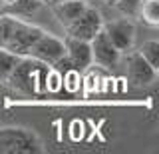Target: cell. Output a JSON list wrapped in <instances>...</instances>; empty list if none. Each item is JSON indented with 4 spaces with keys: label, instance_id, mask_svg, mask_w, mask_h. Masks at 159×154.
Listing matches in <instances>:
<instances>
[{
    "label": "cell",
    "instance_id": "13",
    "mask_svg": "<svg viewBox=\"0 0 159 154\" xmlns=\"http://www.w3.org/2000/svg\"><path fill=\"white\" fill-rule=\"evenodd\" d=\"M139 54H141L145 60L151 64L153 68H159V42L157 40H147V42H143L141 46H139Z\"/></svg>",
    "mask_w": 159,
    "mask_h": 154
},
{
    "label": "cell",
    "instance_id": "16",
    "mask_svg": "<svg viewBox=\"0 0 159 154\" xmlns=\"http://www.w3.org/2000/svg\"><path fill=\"white\" fill-rule=\"evenodd\" d=\"M99 2L107 4V6H116V4H117V0H99Z\"/></svg>",
    "mask_w": 159,
    "mask_h": 154
},
{
    "label": "cell",
    "instance_id": "8",
    "mask_svg": "<svg viewBox=\"0 0 159 154\" xmlns=\"http://www.w3.org/2000/svg\"><path fill=\"white\" fill-rule=\"evenodd\" d=\"M155 76L157 70L139 52L127 56V80L131 86H149L151 82H155Z\"/></svg>",
    "mask_w": 159,
    "mask_h": 154
},
{
    "label": "cell",
    "instance_id": "10",
    "mask_svg": "<svg viewBox=\"0 0 159 154\" xmlns=\"http://www.w3.org/2000/svg\"><path fill=\"white\" fill-rule=\"evenodd\" d=\"M88 8V0H62L54 4V14L64 28L72 24L76 18Z\"/></svg>",
    "mask_w": 159,
    "mask_h": 154
},
{
    "label": "cell",
    "instance_id": "3",
    "mask_svg": "<svg viewBox=\"0 0 159 154\" xmlns=\"http://www.w3.org/2000/svg\"><path fill=\"white\" fill-rule=\"evenodd\" d=\"M42 34H44V30L40 26H34V24H30V22H24L22 18L16 16L4 50L16 54V56H28L32 44L36 42Z\"/></svg>",
    "mask_w": 159,
    "mask_h": 154
},
{
    "label": "cell",
    "instance_id": "2",
    "mask_svg": "<svg viewBox=\"0 0 159 154\" xmlns=\"http://www.w3.org/2000/svg\"><path fill=\"white\" fill-rule=\"evenodd\" d=\"M42 152L40 138L28 128H0V154H38Z\"/></svg>",
    "mask_w": 159,
    "mask_h": 154
},
{
    "label": "cell",
    "instance_id": "7",
    "mask_svg": "<svg viewBox=\"0 0 159 154\" xmlns=\"http://www.w3.org/2000/svg\"><path fill=\"white\" fill-rule=\"evenodd\" d=\"M102 28H103V32L107 34V38L111 40V44L121 54L131 50L133 40H135V26H133L131 20H127V18L109 20V22H103Z\"/></svg>",
    "mask_w": 159,
    "mask_h": 154
},
{
    "label": "cell",
    "instance_id": "19",
    "mask_svg": "<svg viewBox=\"0 0 159 154\" xmlns=\"http://www.w3.org/2000/svg\"><path fill=\"white\" fill-rule=\"evenodd\" d=\"M40 2H48V0H40Z\"/></svg>",
    "mask_w": 159,
    "mask_h": 154
},
{
    "label": "cell",
    "instance_id": "5",
    "mask_svg": "<svg viewBox=\"0 0 159 154\" xmlns=\"http://www.w3.org/2000/svg\"><path fill=\"white\" fill-rule=\"evenodd\" d=\"M28 56L48 64V66H56V64L66 56V46H64V40H60V38L52 36V34H48L44 30L42 36L32 44Z\"/></svg>",
    "mask_w": 159,
    "mask_h": 154
},
{
    "label": "cell",
    "instance_id": "4",
    "mask_svg": "<svg viewBox=\"0 0 159 154\" xmlns=\"http://www.w3.org/2000/svg\"><path fill=\"white\" fill-rule=\"evenodd\" d=\"M103 26V18L102 14H99V10H96L93 6H89L84 10L80 16L74 20L72 24H68L66 26V34L72 38H78V40H92L96 34L102 30Z\"/></svg>",
    "mask_w": 159,
    "mask_h": 154
},
{
    "label": "cell",
    "instance_id": "15",
    "mask_svg": "<svg viewBox=\"0 0 159 154\" xmlns=\"http://www.w3.org/2000/svg\"><path fill=\"white\" fill-rule=\"evenodd\" d=\"M141 2L143 0H117L116 8L123 16H137L139 8H141Z\"/></svg>",
    "mask_w": 159,
    "mask_h": 154
},
{
    "label": "cell",
    "instance_id": "9",
    "mask_svg": "<svg viewBox=\"0 0 159 154\" xmlns=\"http://www.w3.org/2000/svg\"><path fill=\"white\" fill-rule=\"evenodd\" d=\"M64 46H66V60L74 70L78 72L86 70L92 64V46H89L88 40H78V38L66 36Z\"/></svg>",
    "mask_w": 159,
    "mask_h": 154
},
{
    "label": "cell",
    "instance_id": "14",
    "mask_svg": "<svg viewBox=\"0 0 159 154\" xmlns=\"http://www.w3.org/2000/svg\"><path fill=\"white\" fill-rule=\"evenodd\" d=\"M18 58L20 56H16V54H12V52L2 50V48H0V82H6L8 74L14 68V64L18 62Z\"/></svg>",
    "mask_w": 159,
    "mask_h": 154
},
{
    "label": "cell",
    "instance_id": "17",
    "mask_svg": "<svg viewBox=\"0 0 159 154\" xmlns=\"http://www.w3.org/2000/svg\"><path fill=\"white\" fill-rule=\"evenodd\" d=\"M14 2V0H0V4H2V6H4V4H12Z\"/></svg>",
    "mask_w": 159,
    "mask_h": 154
},
{
    "label": "cell",
    "instance_id": "12",
    "mask_svg": "<svg viewBox=\"0 0 159 154\" xmlns=\"http://www.w3.org/2000/svg\"><path fill=\"white\" fill-rule=\"evenodd\" d=\"M137 16L149 26H159V0H143Z\"/></svg>",
    "mask_w": 159,
    "mask_h": 154
},
{
    "label": "cell",
    "instance_id": "11",
    "mask_svg": "<svg viewBox=\"0 0 159 154\" xmlns=\"http://www.w3.org/2000/svg\"><path fill=\"white\" fill-rule=\"evenodd\" d=\"M42 6L40 0H14L12 4H4V12L0 14H10V16H30Z\"/></svg>",
    "mask_w": 159,
    "mask_h": 154
},
{
    "label": "cell",
    "instance_id": "18",
    "mask_svg": "<svg viewBox=\"0 0 159 154\" xmlns=\"http://www.w3.org/2000/svg\"><path fill=\"white\" fill-rule=\"evenodd\" d=\"M48 2H52V4H56V2H62V0H48Z\"/></svg>",
    "mask_w": 159,
    "mask_h": 154
},
{
    "label": "cell",
    "instance_id": "1",
    "mask_svg": "<svg viewBox=\"0 0 159 154\" xmlns=\"http://www.w3.org/2000/svg\"><path fill=\"white\" fill-rule=\"evenodd\" d=\"M48 70V64L40 62L32 56H20L4 84H8L12 90L20 94H36L38 88L44 86V82H46Z\"/></svg>",
    "mask_w": 159,
    "mask_h": 154
},
{
    "label": "cell",
    "instance_id": "6",
    "mask_svg": "<svg viewBox=\"0 0 159 154\" xmlns=\"http://www.w3.org/2000/svg\"><path fill=\"white\" fill-rule=\"evenodd\" d=\"M89 46H92V62H96L98 66L116 68L119 64L121 52L111 44V40L107 38V34L103 32V28L89 40Z\"/></svg>",
    "mask_w": 159,
    "mask_h": 154
}]
</instances>
